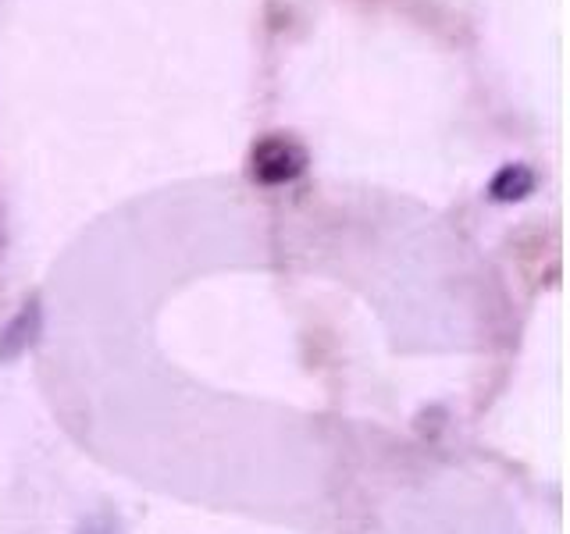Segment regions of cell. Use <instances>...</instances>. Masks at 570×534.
I'll list each match as a JSON object with an SVG mask.
<instances>
[{"instance_id": "3", "label": "cell", "mask_w": 570, "mask_h": 534, "mask_svg": "<svg viewBox=\"0 0 570 534\" xmlns=\"http://www.w3.org/2000/svg\"><path fill=\"white\" fill-rule=\"evenodd\" d=\"M36 332H40V307L33 303V307H25L22 314L0 332V356H4V360L22 356L25 349L36 342Z\"/></svg>"}, {"instance_id": "2", "label": "cell", "mask_w": 570, "mask_h": 534, "mask_svg": "<svg viewBox=\"0 0 570 534\" xmlns=\"http://www.w3.org/2000/svg\"><path fill=\"white\" fill-rule=\"evenodd\" d=\"M531 193H535V171L528 164H503L489 182V196L499 203H517Z\"/></svg>"}, {"instance_id": "1", "label": "cell", "mask_w": 570, "mask_h": 534, "mask_svg": "<svg viewBox=\"0 0 570 534\" xmlns=\"http://www.w3.org/2000/svg\"><path fill=\"white\" fill-rule=\"evenodd\" d=\"M307 171V150L289 136H268L253 146V178L264 186H285Z\"/></svg>"}, {"instance_id": "4", "label": "cell", "mask_w": 570, "mask_h": 534, "mask_svg": "<svg viewBox=\"0 0 570 534\" xmlns=\"http://www.w3.org/2000/svg\"><path fill=\"white\" fill-rule=\"evenodd\" d=\"M79 534H122V527H118L114 517H107V513H97V517H90L79 527Z\"/></svg>"}]
</instances>
